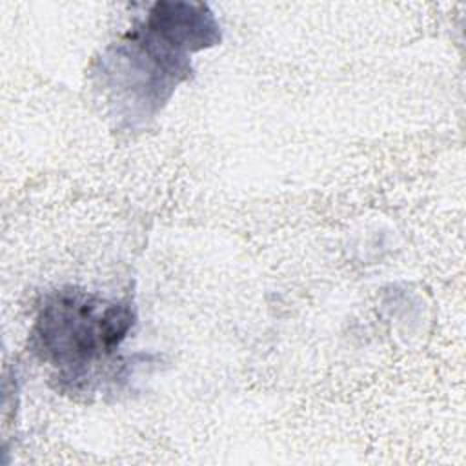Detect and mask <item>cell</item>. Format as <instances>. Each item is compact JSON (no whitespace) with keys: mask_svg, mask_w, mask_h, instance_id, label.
Here are the masks:
<instances>
[{"mask_svg":"<svg viewBox=\"0 0 466 466\" xmlns=\"http://www.w3.org/2000/svg\"><path fill=\"white\" fill-rule=\"evenodd\" d=\"M206 4L157 2L146 18L106 49L95 76L111 116L127 127L147 124L191 75V53L220 42Z\"/></svg>","mask_w":466,"mask_h":466,"instance_id":"cell-1","label":"cell"},{"mask_svg":"<svg viewBox=\"0 0 466 466\" xmlns=\"http://www.w3.org/2000/svg\"><path fill=\"white\" fill-rule=\"evenodd\" d=\"M129 299L64 288L49 293L31 329V350L53 368L66 393H91L135 324Z\"/></svg>","mask_w":466,"mask_h":466,"instance_id":"cell-2","label":"cell"}]
</instances>
